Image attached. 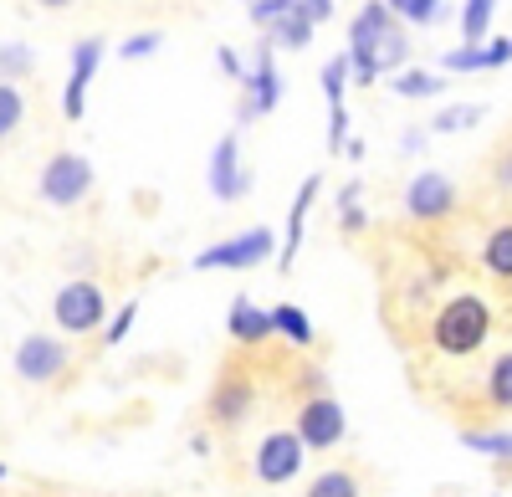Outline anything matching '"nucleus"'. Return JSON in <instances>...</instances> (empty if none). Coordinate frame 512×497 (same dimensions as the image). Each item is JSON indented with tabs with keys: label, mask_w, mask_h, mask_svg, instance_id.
I'll use <instances>...</instances> for the list:
<instances>
[{
	"label": "nucleus",
	"mask_w": 512,
	"mask_h": 497,
	"mask_svg": "<svg viewBox=\"0 0 512 497\" xmlns=\"http://www.w3.org/2000/svg\"><path fill=\"white\" fill-rule=\"evenodd\" d=\"M487 334H492V313H487V303L482 298H451L441 313H436V328H431V339H436V349L441 354H477L482 344H487Z\"/></svg>",
	"instance_id": "obj_1"
},
{
	"label": "nucleus",
	"mask_w": 512,
	"mask_h": 497,
	"mask_svg": "<svg viewBox=\"0 0 512 497\" xmlns=\"http://www.w3.org/2000/svg\"><path fill=\"white\" fill-rule=\"evenodd\" d=\"M103 313H108V303H103V287L98 282H67L62 293L52 298V318H57V328L62 334H93V328H103Z\"/></svg>",
	"instance_id": "obj_2"
},
{
	"label": "nucleus",
	"mask_w": 512,
	"mask_h": 497,
	"mask_svg": "<svg viewBox=\"0 0 512 497\" xmlns=\"http://www.w3.org/2000/svg\"><path fill=\"white\" fill-rule=\"evenodd\" d=\"M93 190V164L82 154H52L47 170H41V200L52 205H77Z\"/></svg>",
	"instance_id": "obj_3"
},
{
	"label": "nucleus",
	"mask_w": 512,
	"mask_h": 497,
	"mask_svg": "<svg viewBox=\"0 0 512 497\" xmlns=\"http://www.w3.org/2000/svg\"><path fill=\"white\" fill-rule=\"evenodd\" d=\"M303 457H308L303 436H297V431H272L262 446H256V477H262L267 487H282V482L297 477Z\"/></svg>",
	"instance_id": "obj_4"
},
{
	"label": "nucleus",
	"mask_w": 512,
	"mask_h": 497,
	"mask_svg": "<svg viewBox=\"0 0 512 497\" xmlns=\"http://www.w3.org/2000/svg\"><path fill=\"white\" fill-rule=\"evenodd\" d=\"M272 246H277V236L267 226H256V231H241V236H231L221 246H210V252H200L195 267L200 272H210V267H256V262L272 257Z\"/></svg>",
	"instance_id": "obj_5"
},
{
	"label": "nucleus",
	"mask_w": 512,
	"mask_h": 497,
	"mask_svg": "<svg viewBox=\"0 0 512 497\" xmlns=\"http://www.w3.org/2000/svg\"><path fill=\"white\" fill-rule=\"evenodd\" d=\"M67 369V349L52 339V334H31V339H21V349H16V375L26 380V385H47V380H57Z\"/></svg>",
	"instance_id": "obj_6"
},
{
	"label": "nucleus",
	"mask_w": 512,
	"mask_h": 497,
	"mask_svg": "<svg viewBox=\"0 0 512 497\" xmlns=\"http://www.w3.org/2000/svg\"><path fill=\"white\" fill-rule=\"evenodd\" d=\"M297 436H303V446H313V451L338 446L344 441V405L328 400V395L308 400L303 410H297Z\"/></svg>",
	"instance_id": "obj_7"
},
{
	"label": "nucleus",
	"mask_w": 512,
	"mask_h": 497,
	"mask_svg": "<svg viewBox=\"0 0 512 497\" xmlns=\"http://www.w3.org/2000/svg\"><path fill=\"white\" fill-rule=\"evenodd\" d=\"M103 62V41H77V52H72V77H67V93H62V113L67 118H82V108H88V82Z\"/></svg>",
	"instance_id": "obj_8"
},
{
	"label": "nucleus",
	"mask_w": 512,
	"mask_h": 497,
	"mask_svg": "<svg viewBox=\"0 0 512 497\" xmlns=\"http://www.w3.org/2000/svg\"><path fill=\"white\" fill-rule=\"evenodd\" d=\"M456 205V190H451V180L446 175H415L410 180V190H405V211L410 216H420V221H436V216H446Z\"/></svg>",
	"instance_id": "obj_9"
},
{
	"label": "nucleus",
	"mask_w": 512,
	"mask_h": 497,
	"mask_svg": "<svg viewBox=\"0 0 512 497\" xmlns=\"http://www.w3.org/2000/svg\"><path fill=\"white\" fill-rule=\"evenodd\" d=\"M246 170H241V144L236 134H226L216 144V154H210V190H216V200H241L246 195Z\"/></svg>",
	"instance_id": "obj_10"
},
{
	"label": "nucleus",
	"mask_w": 512,
	"mask_h": 497,
	"mask_svg": "<svg viewBox=\"0 0 512 497\" xmlns=\"http://www.w3.org/2000/svg\"><path fill=\"white\" fill-rule=\"evenodd\" d=\"M318 190H323V180L308 175L303 190H297V200H292V211H287V236H282V252H277V267H282V272L297 267V246H303V226H308V211H313Z\"/></svg>",
	"instance_id": "obj_11"
},
{
	"label": "nucleus",
	"mask_w": 512,
	"mask_h": 497,
	"mask_svg": "<svg viewBox=\"0 0 512 497\" xmlns=\"http://www.w3.org/2000/svg\"><path fill=\"white\" fill-rule=\"evenodd\" d=\"M251 400H256L251 380H246V375H226V380L216 385V395H210V416H216V426H241L246 410H251Z\"/></svg>",
	"instance_id": "obj_12"
},
{
	"label": "nucleus",
	"mask_w": 512,
	"mask_h": 497,
	"mask_svg": "<svg viewBox=\"0 0 512 497\" xmlns=\"http://www.w3.org/2000/svg\"><path fill=\"white\" fill-rule=\"evenodd\" d=\"M246 88H251V108H256V113H272V108H277L282 82H277V67H272V41H262L256 67H251V77H246Z\"/></svg>",
	"instance_id": "obj_13"
},
{
	"label": "nucleus",
	"mask_w": 512,
	"mask_h": 497,
	"mask_svg": "<svg viewBox=\"0 0 512 497\" xmlns=\"http://www.w3.org/2000/svg\"><path fill=\"white\" fill-rule=\"evenodd\" d=\"M226 328H231V339H236V344H262V339H272V313H267V308H256L251 298H236Z\"/></svg>",
	"instance_id": "obj_14"
},
{
	"label": "nucleus",
	"mask_w": 512,
	"mask_h": 497,
	"mask_svg": "<svg viewBox=\"0 0 512 497\" xmlns=\"http://www.w3.org/2000/svg\"><path fill=\"white\" fill-rule=\"evenodd\" d=\"M313 11H308V0H297V6L292 11H282L272 26H267V36L277 41V47H292V52H303L308 47V41H313Z\"/></svg>",
	"instance_id": "obj_15"
},
{
	"label": "nucleus",
	"mask_w": 512,
	"mask_h": 497,
	"mask_svg": "<svg viewBox=\"0 0 512 497\" xmlns=\"http://www.w3.org/2000/svg\"><path fill=\"white\" fill-rule=\"evenodd\" d=\"M267 313H272V334H282V339H292V344H313V323H308L303 308L282 303V308H267Z\"/></svg>",
	"instance_id": "obj_16"
},
{
	"label": "nucleus",
	"mask_w": 512,
	"mask_h": 497,
	"mask_svg": "<svg viewBox=\"0 0 512 497\" xmlns=\"http://www.w3.org/2000/svg\"><path fill=\"white\" fill-rule=\"evenodd\" d=\"M21 118H26V98L16 82H0V139H11L21 129Z\"/></svg>",
	"instance_id": "obj_17"
},
{
	"label": "nucleus",
	"mask_w": 512,
	"mask_h": 497,
	"mask_svg": "<svg viewBox=\"0 0 512 497\" xmlns=\"http://www.w3.org/2000/svg\"><path fill=\"white\" fill-rule=\"evenodd\" d=\"M405 52H410V41H405V31L400 26H390L379 41H374V67L379 72H390V67H400L405 62Z\"/></svg>",
	"instance_id": "obj_18"
},
{
	"label": "nucleus",
	"mask_w": 512,
	"mask_h": 497,
	"mask_svg": "<svg viewBox=\"0 0 512 497\" xmlns=\"http://www.w3.org/2000/svg\"><path fill=\"white\" fill-rule=\"evenodd\" d=\"M303 497H359V482H354V472H323L308 482Z\"/></svg>",
	"instance_id": "obj_19"
},
{
	"label": "nucleus",
	"mask_w": 512,
	"mask_h": 497,
	"mask_svg": "<svg viewBox=\"0 0 512 497\" xmlns=\"http://www.w3.org/2000/svg\"><path fill=\"white\" fill-rule=\"evenodd\" d=\"M487 267H492L497 277H512V226H497V231L487 236Z\"/></svg>",
	"instance_id": "obj_20"
},
{
	"label": "nucleus",
	"mask_w": 512,
	"mask_h": 497,
	"mask_svg": "<svg viewBox=\"0 0 512 497\" xmlns=\"http://www.w3.org/2000/svg\"><path fill=\"white\" fill-rule=\"evenodd\" d=\"M349 52H338L333 62H323V93H328V103H344V88H349Z\"/></svg>",
	"instance_id": "obj_21"
},
{
	"label": "nucleus",
	"mask_w": 512,
	"mask_h": 497,
	"mask_svg": "<svg viewBox=\"0 0 512 497\" xmlns=\"http://www.w3.org/2000/svg\"><path fill=\"white\" fill-rule=\"evenodd\" d=\"M492 6H497V0H466V11H461V36H466V41H482V36H487Z\"/></svg>",
	"instance_id": "obj_22"
},
{
	"label": "nucleus",
	"mask_w": 512,
	"mask_h": 497,
	"mask_svg": "<svg viewBox=\"0 0 512 497\" xmlns=\"http://www.w3.org/2000/svg\"><path fill=\"white\" fill-rule=\"evenodd\" d=\"M492 405H502V410H512V354H502L497 364H492Z\"/></svg>",
	"instance_id": "obj_23"
},
{
	"label": "nucleus",
	"mask_w": 512,
	"mask_h": 497,
	"mask_svg": "<svg viewBox=\"0 0 512 497\" xmlns=\"http://www.w3.org/2000/svg\"><path fill=\"white\" fill-rule=\"evenodd\" d=\"M436 88H441V82H436L431 72H400V77H395V93H400V98H431Z\"/></svg>",
	"instance_id": "obj_24"
},
{
	"label": "nucleus",
	"mask_w": 512,
	"mask_h": 497,
	"mask_svg": "<svg viewBox=\"0 0 512 497\" xmlns=\"http://www.w3.org/2000/svg\"><path fill=\"white\" fill-rule=\"evenodd\" d=\"M446 67H451V72H477V67H487V47L466 41L461 52H446Z\"/></svg>",
	"instance_id": "obj_25"
},
{
	"label": "nucleus",
	"mask_w": 512,
	"mask_h": 497,
	"mask_svg": "<svg viewBox=\"0 0 512 497\" xmlns=\"http://www.w3.org/2000/svg\"><path fill=\"white\" fill-rule=\"evenodd\" d=\"M292 6H297V0H251V21L267 31V26H272L282 11H292Z\"/></svg>",
	"instance_id": "obj_26"
},
{
	"label": "nucleus",
	"mask_w": 512,
	"mask_h": 497,
	"mask_svg": "<svg viewBox=\"0 0 512 497\" xmlns=\"http://www.w3.org/2000/svg\"><path fill=\"white\" fill-rule=\"evenodd\" d=\"M344 139H349V108L333 103V113H328V149L338 154V149H344Z\"/></svg>",
	"instance_id": "obj_27"
},
{
	"label": "nucleus",
	"mask_w": 512,
	"mask_h": 497,
	"mask_svg": "<svg viewBox=\"0 0 512 497\" xmlns=\"http://www.w3.org/2000/svg\"><path fill=\"white\" fill-rule=\"evenodd\" d=\"M477 118H482V108H446V113L436 118V129H441V134H451V129H472Z\"/></svg>",
	"instance_id": "obj_28"
},
{
	"label": "nucleus",
	"mask_w": 512,
	"mask_h": 497,
	"mask_svg": "<svg viewBox=\"0 0 512 497\" xmlns=\"http://www.w3.org/2000/svg\"><path fill=\"white\" fill-rule=\"evenodd\" d=\"M466 446H477L482 457H512V436H466Z\"/></svg>",
	"instance_id": "obj_29"
},
{
	"label": "nucleus",
	"mask_w": 512,
	"mask_h": 497,
	"mask_svg": "<svg viewBox=\"0 0 512 497\" xmlns=\"http://www.w3.org/2000/svg\"><path fill=\"white\" fill-rule=\"evenodd\" d=\"M134 318H139V303H123V308H118V318L103 328V339H108V344H118V339L128 334V328H134Z\"/></svg>",
	"instance_id": "obj_30"
},
{
	"label": "nucleus",
	"mask_w": 512,
	"mask_h": 497,
	"mask_svg": "<svg viewBox=\"0 0 512 497\" xmlns=\"http://www.w3.org/2000/svg\"><path fill=\"white\" fill-rule=\"evenodd\" d=\"M154 47H159V31H139V36H128V41H123V57L134 62V57H149Z\"/></svg>",
	"instance_id": "obj_31"
},
{
	"label": "nucleus",
	"mask_w": 512,
	"mask_h": 497,
	"mask_svg": "<svg viewBox=\"0 0 512 497\" xmlns=\"http://www.w3.org/2000/svg\"><path fill=\"white\" fill-rule=\"evenodd\" d=\"M26 67H31L26 47H0V72H26Z\"/></svg>",
	"instance_id": "obj_32"
},
{
	"label": "nucleus",
	"mask_w": 512,
	"mask_h": 497,
	"mask_svg": "<svg viewBox=\"0 0 512 497\" xmlns=\"http://www.w3.org/2000/svg\"><path fill=\"white\" fill-rule=\"evenodd\" d=\"M400 16H410V21H436V0H405V6H400Z\"/></svg>",
	"instance_id": "obj_33"
},
{
	"label": "nucleus",
	"mask_w": 512,
	"mask_h": 497,
	"mask_svg": "<svg viewBox=\"0 0 512 497\" xmlns=\"http://www.w3.org/2000/svg\"><path fill=\"white\" fill-rule=\"evenodd\" d=\"M507 62H512V41H507V36H497L492 47H487V67H507Z\"/></svg>",
	"instance_id": "obj_34"
},
{
	"label": "nucleus",
	"mask_w": 512,
	"mask_h": 497,
	"mask_svg": "<svg viewBox=\"0 0 512 497\" xmlns=\"http://www.w3.org/2000/svg\"><path fill=\"white\" fill-rule=\"evenodd\" d=\"M359 226H364V211L354 200H344V231H359Z\"/></svg>",
	"instance_id": "obj_35"
},
{
	"label": "nucleus",
	"mask_w": 512,
	"mask_h": 497,
	"mask_svg": "<svg viewBox=\"0 0 512 497\" xmlns=\"http://www.w3.org/2000/svg\"><path fill=\"white\" fill-rule=\"evenodd\" d=\"M221 67H226V77H241V57L231 47H221Z\"/></svg>",
	"instance_id": "obj_36"
},
{
	"label": "nucleus",
	"mask_w": 512,
	"mask_h": 497,
	"mask_svg": "<svg viewBox=\"0 0 512 497\" xmlns=\"http://www.w3.org/2000/svg\"><path fill=\"white\" fill-rule=\"evenodd\" d=\"M308 11H313V21H328L333 16V0H308Z\"/></svg>",
	"instance_id": "obj_37"
},
{
	"label": "nucleus",
	"mask_w": 512,
	"mask_h": 497,
	"mask_svg": "<svg viewBox=\"0 0 512 497\" xmlns=\"http://www.w3.org/2000/svg\"><path fill=\"white\" fill-rule=\"evenodd\" d=\"M497 180H507V185H512V159H507V164H497Z\"/></svg>",
	"instance_id": "obj_38"
},
{
	"label": "nucleus",
	"mask_w": 512,
	"mask_h": 497,
	"mask_svg": "<svg viewBox=\"0 0 512 497\" xmlns=\"http://www.w3.org/2000/svg\"><path fill=\"white\" fill-rule=\"evenodd\" d=\"M41 6H72V0H41Z\"/></svg>",
	"instance_id": "obj_39"
},
{
	"label": "nucleus",
	"mask_w": 512,
	"mask_h": 497,
	"mask_svg": "<svg viewBox=\"0 0 512 497\" xmlns=\"http://www.w3.org/2000/svg\"><path fill=\"white\" fill-rule=\"evenodd\" d=\"M0 482H6V462H0Z\"/></svg>",
	"instance_id": "obj_40"
}]
</instances>
